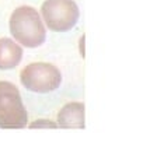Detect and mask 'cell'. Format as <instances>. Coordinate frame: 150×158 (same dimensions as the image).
Wrapping results in <instances>:
<instances>
[{"label": "cell", "instance_id": "obj_7", "mask_svg": "<svg viewBox=\"0 0 150 158\" xmlns=\"http://www.w3.org/2000/svg\"><path fill=\"white\" fill-rule=\"evenodd\" d=\"M31 129H36V127H51V129H55L56 127V125H55L54 122H51V120H35L34 123H31L30 125Z\"/></svg>", "mask_w": 150, "mask_h": 158}, {"label": "cell", "instance_id": "obj_4", "mask_svg": "<svg viewBox=\"0 0 150 158\" xmlns=\"http://www.w3.org/2000/svg\"><path fill=\"white\" fill-rule=\"evenodd\" d=\"M44 23L55 32L72 30L79 20V7L75 0H45L41 7Z\"/></svg>", "mask_w": 150, "mask_h": 158}, {"label": "cell", "instance_id": "obj_5", "mask_svg": "<svg viewBox=\"0 0 150 158\" xmlns=\"http://www.w3.org/2000/svg\"><path fill=\"white\" fill-rule=\"evenodd\" d=\"M58 123L60 127L83 129L84 127V105L81 102L66 104L58 114Z\"/></svg>", "mask_w": 150, "mask_h": 158}, {"label": "cell", "instance_id": "obj_2", "mask_svg": "<svg viewBox=\"0 0 150 158\" xmlns=\"http://www.w3.org/2000/svg\"><path fill=\"white\" fill-rule=\"evenodd\" d=\"M28 123V115L20 91L9 81H0V127L21 129Z\"/></svg>", "mask_w": 150, "mask_h": 158}, {"label": "cell", "instance_id": "obj_1", "mask_svg": "<svg viewBox=\"0 0 150 158\" xmlns=\"http://www.w3.org/2000/svg\"><path fill=\"white\" fill-rule=\"evenodd\" d=\"M10 32L20 45L25 48H38L46 38L45 25L34 7L21 6L10 17Z\"/></svg>", "mask_w": 150, "mask_h": 158}, {"label": "cell", "instance_id": "obj_6", "mask_svg": "<svg viewBox=\"0 0 150 158\" xmlns=\"http://www.w3.org/2000/svg\"><path fill=\"white\" fill-rule=\"evenodd\" d=\"M23 59V49L20 45L9 38H0V70H10Z\"/></svg>", "mask_w": 150, "mask_h": 158}, {"label": "cell", "instance_id": "obj_3", "mask_svg": "<svg viewBox=\"0 0 150 158\" xmlns=\"http://www.w3.org/2000/svg\"><path fill=\"white\" fill-rule=\"evenodd\" d=\"M21 84L32 93H51L62 83V74L56 66L45 62H36L25 66L20 73Z\"/></svg>", "mask_w": 150, "mask_h": 158}]
</instances>
